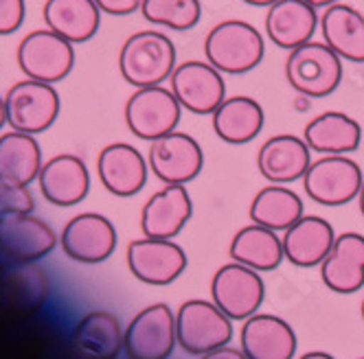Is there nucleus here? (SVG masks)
Segmentation results:
<instances>
[{
	"instance_id": "obj_25",
	"label": "nucleus",
	"mask_w": 364,
	"mask_h": 359,
	"mask_svg": "<svg viewBox=\"0 0 364 359\" xmlns=\"http://www.w3.org/2000/svg\"><path fill=\"white\" fill-rule=\"evenodd\" d=\"M323 42L333 53L353 64H364V16L351 5L336 3L321 13Z\"/></svg>"
},
{
	"instance_id": "obj_14",
	"label": "nucleus",
	"mask_w": 364,
	"mask_h": 359,
	"mask_svg": "<svg viewBox=\"0 0 364 359\" xmlns=\"http://www.w3.org/2000/svg\"><path fill=\"white\" fill-rule=\"evenodd\" d=\"M62 248L73 261L95 265L112 256L117 248V230L108 217L82 213L64 226Z\"/></svg>"
},
{
	"instance_id": "obj_31",
	"label": "nucleus",
	"mask_w": 364,
	"mask_h": 359,
	"mask_svg": "<svg viewBox=\"0 0 364 359\" xmlns=\"http://www.w3.org/2000/svg\"><path fill=\"white\" fill-rule=\"evenodd\" d=\"M42 151L33 134L9 132L0 136V177L29 187L42 169Z\"/></svg>"
},
{
	"instance_id": "obj_26",
	"label": "nucleus",
	"mask_w": 364,
	"mask_h": 359,
	"mask_svg": "<svg viewBox=\"0 0 364 359\" xmlns=\"http://www.w3.org/2000/svg\"><path fill=\"white\" fill-rule=\"evenodd\" d=\"M303 138L311 151L321 156H331V153H353L360 149L362 143V125L345 114V112H323L311 118L305 130Z\"/></svg>"
},
{
	"instance_id": "obj_42",
	"label": "nucleus",
	"mask_w": 364,
	"mask_h": 359,
	"mask_svg": "<svg viewBox=\"0 0 364 359\" xmlns=\"http://www.w3.org/2000/svg\"><path fill=\"white\" fill-rule=\"evenodd\" d=\"M362 320H364V300H362Z\"/></svg>"
},
{
	"instance_id": "obj_12",
	"label": "nucleus",
	"mask_w": 364,
	"mask_h": 359,
	"mask_svg": "<svg viewBox=\"0 0 364 359\" xmlns=\"http://www.w3.org/2000/svg\"><path fill=\"white\" fill-rule=\"evenodd\" d=\"M176 344V318L163 302L143 309L125 331V353L129 359H167Z\"/></svg>"
},
{
	"instance_id": "obj_20",
	"label": "nucleus",
	"mask_w": 364,
	"mask_h": 359,
	"mask_svg": "<svg viewBox=\"0 0 364 359\" xmlns=\"http://www.w3.org/2000/svg\"><path fill=\"white\" fill-rule=\"evenodd\" d=\"M318 27L321 16L305 0H277L266 13V35L274 46L285 50L309 42Z\"/></svg>"
},
{
	"instance_id": "obj_30",
	"label": "nucleus",
	"mask_w": 364,
	"mask_h": 359,
	"mask_svg": "<svg viewBox=\"0 0 364 359\" xmlns=\"http://www.w3.org/2000/svg\"><path fill=\"white\" fill-rule=\"evenodd\" d=\"M248 215L252 223L279 233V230H288L292 223H296L305 215V206L303 199L288 189V184H268L252 197Z\"/></svg>"
},
{
	"instance_id": "obj_16",
	"label": "nucleus",
	"mask_w": 364,
	"mask_h": 359,
	"mask_svg": "<svg viewBox=\"0 0 364 359\" xmlns=\"http://www.w3.org/2000/svg\"><path fill=\"white\" fill-rule=\"evenodd\" d=\"M193 215V201L182 184H165L156 191L141 211V230L151 239H173Z\"/></svg>"
},
{
	"instance_id": "obj_8",
	"label": "nucleus",
	"mask_w": 364,
	"mask_h": 359,
	"mask_svg": "<svg viewBox=\"0 0 364 359\" xmlns=\"http://www.w3.org/2000/svg\"><path fill=\"white\" fill-rule=\"evenodd\" d=\"M222 74L224 72L209 62L189 60L173 68L169 88L182 110L198 116L213 114L226 99V82Z\"/></svg>"
},
{
	"instance_id": "obj_1",
	"label": "nucleus",
	"mask_w": 364,
	"mask_h": 359,
	"mask_svg": "<svg viewBox=\"0 0 364 359\" xmlns=\"http://www.w3.org/2000/svg\"><path fill=\"white\" fill-rule=\"evenodd\" d=\"M266 55L264 35L246 20H222L204 38V57L224 74H246Z\"/></svg>"
},
{
	"instance_id": "obj_36",
	"label": "nucleus",
	"mask_w": 364,
	"mask_h": 359,
	"mask_svg": "<svg viewBox=\"0 0 364 359\" xmlns=\"http://www.w3.org/2000/svg\"><path fill=\"white\" fill-rule=\"evenodd\" d=\"M202 359H248L244 350H237V348H230V346H222V348H215L211 353L202 355Z\"/></svg>"
},
{
	"instance_id": "obj_2",
	"label": "nucleus",
	"mask_w": 364,
	"mask_h": 359,
	"mask_svg": "<svg viewBox=\"0 0 364 359\" xmlns=\"http://www.w3.org/2000/svg\"><path fill=\"white\" fill-rule=\"evenodd\" d=\"M176 68V46L161 31L129 35L119 53V72L132 88L163 86Z\"/></svg>"
},
{
	"instance_id": "obj_9",
	"label": "nucleus",
	"mask_w": 364,
	"mask_h": 359,
	"mask_svg": "<svg viewBox=\"0 0 364 359\" xmlns=\"http://www.w3.org/2000/svg\"><path fill=\"white\" fill-rule=\"evenodd\" d=\"M20 70L36 82L58 84L66 79L75 64L73 44L50 29H40L24 38L18 46Z\"/></svg>"
},
{
	"instance_id": "obj_19",
	"label": "nucleus",
	"mask_w": 364,
	"mask_h": 359,
	"mask_svg": "<svg viewBox=\"0 0 364 359\" xmlns=\"http://www.w3.org/2000/svg\"><path fill=\"white\" fill-rule=\"evenodd\" d=\"M58 237L46 221L33 215L0 219V252L18 263H31L55 248Z\"/></svg>"
},
{
	"instance_id": "obj_22",
	"label": "nucleus",
	"mask_w": 364,
	"mask_h": 359,
	"mask_svg": "<svg viewBox=\"0 0 364 359\" xmlns=\"http://www.w3.org/2000/svg\"><path fill=\"white\" fill-rule=\"evenodd\" d=\"M323 283L336 294H355L364 287V237L345 233L336 237L331 252L321 263Z\"/></svg>"
},
{
	"instance_id": "obj_23",
	"label": "nucleus",
	"mask_w": 364,
	"mask_h": 359,
	"mask_svg": "<svg viewBox=\"0 0 364 359\" xmlns=\"http://www.w3.org/2000/svg\"><path fill=\"white\" fill-rule=\"evenodd\" d=\"M242 350L248 359H292L296 353V336L285 320L255 314L242 328Z\"/></svg>"
},
{
	"instance_id": "obj_10",
	"label": "nucleus",
	"mask_w": 364,
	"mask_h": 359,
	"mask_svg": "<svg viewBox=\"0 0 364 359\" xmlns=\"http://www.w3.org/2000/svg\"><path fill=\"white\" fill-rule=\"evenodd\" d=\"M147 165L163 184L187 187L202 173L204 151L193 136L173 130L149 143Z\"/></svg>"
},
{
	"instance_id": "obj_6",
	"label": "nucleus",
	"mask_w": 364,
	"mask_h": 359,
	"mask_svg": "<svg viewBox=\"0 0 364 359\" xmlns=\"http://www.w3.org/2000/svg\"><path fill=\"white\" fill-rule=\"evenodd\" d=\"M176 336L189 355H206L230 342L232 324L215 302L187 300L176 316Z\"/></svg>"
},
{
	"instance_id": "obj_35",
	"label": "nucleus",
	"mask_w": 364,
	"mask_h": 359,
	"mask_svg": "<svg viewBox=\"0 0 364 359\" xmlns=\"http://www.w3.org/2000/svg\"><path fill=\"white\" fill-rule=\"evenodd\" d=\"M97 7L103 13H110V16H129L134 13L136 9H141L143 0H95Z\"/></svg>"
},
{
	"instance_id": "obj_34",
	"label": "nucleus",
	"mask_w": 364,
	"mask_h": 359,
	"mask_svg": "<svg viewBox=\"0 0 364 359\" xmlns=\"http://www.w3.org/2000/svg\"><path fill=\"white\" fill-rule=\"evenodd\" d=\"M24 0H0V35L16 33L24 22Z\"/></svg>"
},
{
	"instance_id": "obj_18",
	"label": "nucleus",
	"mask_w": 364,
	"mask_h": 359,
	"mask_svg": "<svg viewBox=\"0 0 364 359\" xmlns=\"http://www.w3.org/2000/svg\"><path fill=\"white\" fill-rule=\"evenodd\" d=\"M38 184L46 201L68 209L86 199L90 189L88 167L73 153H60L42 165Z\"/></svg>"
},
{
	"instance_id": "obj_15",
	"label": "nucleus",
	"mask_w": 364,
	"mask_h": 359,
	"mask_svg": "<svg viewBox=\"0 0 364 359\" xmlns=\"http://www.w3.org/2000/svg\"><path fill=\"white\" fill-rule=\"evenodd\" d=\"M97 173L108 193L117 197H132L147 184L149 165L136 147L127 143H110L99 151Z\"/></svg>"
},
{
	"instance_id": "obj_37",
	"label": "nucleus",
	"mask_w": 364,
	"mask_h": 359,
	"mask_svg": "<svg viewBox=\"0 0 364 359\" xmlns=\"http://www.w3.org/2000/svg\"><path fill=\"white\" fill-rule=\"evenodd\" d=\"M305 3H309L311 7H316V9H327L336 3H341V0H305Z\"/></svg>"
},
{
	"instance_id": "obj_39",
	"label": "nucleus",
	"mask_w": 364,
	"mask_h": 359,
	"mask_svg": "<svg viewBox=\"0 0 364 359\" xmlns=\"http://www.w3.org/2000/svg\"><path fill=\"white\" fill-rule=\"evenodd\" d=\"M301 359H333V357H331V355H327V353L316 350V353H307V355H303Z\"/></svg>"
},
{
	"instance_id": "obj_41",
	"label": "nucleus",
	"mask_w": 364,
	"mask_h": 359,
	"mask_svg": "<svg viewBox=\"0 0 364 359\" xmlns=\"http://www.w3.org/2000/svg\"><path fill=\"white\" fill-rule=\"evenodd\" d=\"M358 204H360V213H362V217H364V182H362V189H360V193H358Z\"/></svg>"
},
{
	"instance_id": "obj_7",
	"label": "nucleus",
	"mask_w": 364,
	"mask_h": 359,
	"mask_svg": "<svg viewBox=\"0 0 364 359\" xmlns=\"http://www.w3.org/2000/svg\"><path fill=\"white\" fill-rule=\"evenodd\" d=\"M5 112L11 130L24 134L46 132L60 114V94L53 84L24 79L14 84L5 94Z\"/></svg>"
},
{
	"instance_id": "obj_29",
	"label": "nucleus",
	"mask_w": 364,
	"mask_h": 359,
	"mask_svg": "<svg viewBox=\"0 0 364 359\" xmlns=\"http://www.w3.org/2000/svg\"><path fill=\"white\" fill-rule=\"evenodd\" d=\"M73 344L82 359H114L125 346V333L112 314L92 311L77 324Z\"/></svg>"
},
{
	"instance_id": "obj_40",
	"label": "nucleus",
	"mask_w": 364,
	"mask_h": 359,
	"mask_svg": "<svg viewBox=\"0 0 364 359\" xmlns=\"http://www.w3.org/2000/svg\"><path fill=\"white\" fill-rule=\"evenodd\" d=\"M7 123V112H5V99H0V127Z\"/></svg>"
},
{
	"instance_id": "obj_5",
	"label": "nucleus",
	"mask_w": 364,
	"mask_h": 359,
	"mask_svg": "<svg viewBox=\"0 0 364 359\" xmlns=\"http://www.w3.org/2000/svg\"><path fill=\"white\" fill-rule=\"evenodd\" d=\"M180 116L182 106L171 88L165 86L136 88L125 104L127 130L147 143L171 134L180 123Z\"/></svg>"
},
{
	"instance_id": "obj_27",
	"label": "nucleus",
	"mask_w": 364,
	"mask_h": 359,
	"mask_svg": "<svg viewBox=\"0 0 364 359\" xmlns=\"http://www.w3.org/2000/svg\"><path fill=\"white\" fill-rule=\"evenodd\" d=\"M46 29L66 38L70 44L92 40L101 27V9L95 0H46Z\"/></svg>"
},
{
	"instance_id": "obj_24",
	"label": "nucleus",
	"mask_w": 364,
	"mask_h": 359,
	"mask_svg": "<svg viewBox=\"0 0 364 359\" xmlns=\"http://www.w3.org/2000/svg\"><path fill=\"white\" fill-rule=\"evenodd\" d=\"M266 114L257 99L237 94L226 96L220 108L211 114L213 132L222 143L246 145L255 140L264 130Z\"/></svg>"
},
{
	"instance_id": "obj_28",
	"label": "nucleus",
	"mask_w": 364,
	"mask_h": 359,
	"mask_svg": "<svg viewBox=\"0 0 364 359\" xmlns=\"http://www.w3.org/2000/svg\"><path fill=\"white\" fill-rule=\"evenodd\" d=\"M230 259L257 272H272L285 259L283 239L277 237L274 230L250 223L237 230L230 241Z\"/></svg>"
},
{
	"instance_id": "obj_38",
	"label": "nucleus",
	"mask_w": 364,
	"mask_h": 359,
	"mask_svg": "<svg viewBox=\"0 0 364 359\" xmlns=\"http://www.w3.org/2000/svg\"><path fill=\"white\" fill-rule=\"evenodd\" d=\"M242 3H246V5H250V7H270V5H274L277 0H242Z\"/></svg>"
},
{
	"instance_id": "obj_13",
	"label": "nucleus",
	"mask_w": 364,
	"mask_h": 359,
	"mask_svg": "<svg viewBox=\"0 0 364 359\" xmlns=\"http://www.w3.org/2000/svg\"><path fill=\"white\" fill-rule=\"evenodd\" d=\"M187 254L171 239H136L127 245V265L141 283L163 287L187 270Z\"/></svg>"
},
{
	"instance_id": "obj_4",
	"label": "nucleus",
	"mask_w": 364,
	"mask_h": 359,
	"mask_svg": "<svg viewBox=\"0 0 364 359\" xmlns=\"http://www.w3.org/2000/svg\"><path fill=\"white\" fill-rule=\"evenodd\" d=\"M364 182V173L347 153H331L311 160L303 175V189L311 201L321 206H345L358 193Z\"/></svg>"
},
{
	"instance_id": "obj_3",
	"label": "nucleus",
	"mask_w": 364,
	"mask_h": 359,
	"mask_svg": "<svg viewBox=\"0 0 364 359\" xmlns=\"http://www.w3.org/2000/svg\"><path fill=\"white\" fill-rule=\"evenodd\" d=\"M285 79L299 96L323 99L338 90L343 82V60L325 42L309 40L285 57Z\"/></svg>"
},
{
	"instance_id": "obj_21",
	"label": "nucleus",
	"mask_w": 364,
	"mask_h": 359,
	"mask_svg": "<svg viewBox=\"0 0 364 359\" xmlns=\"http://www.w3.org/2000/svg\"><path fill=\"white\" fill-rule=\"evenodd\" d=\"M336 233L327 219L318 215H303L283 235L285 259L296 267H316L331 252Z\"/></svg>"
},
{
	"instance_id": "obj_33",
	"label": "nucleus",
	"mask_w": 364,
	"mask_h": 359,
	"mask_svg": "<svg viewBox=\"0 0 364 359\" xmlns=\"http://www.w3.org/2000/svg\"><path fill=\"white\" fill-rule=\"evenodd\" d=\"M36 209L33 195L24 184L0 177V219L16 215H31Z\"/></svg>"
},
{
	"instance_id": "obj_32",
	"label": "nucleus",
	"mask_w": 364,
	"mask_h": 359,
	"mask_svg": "<svg viewBox=\"0 0 364 359\" xmlns=\"http://www.w3.org/2000/svg\"><path fill=\"white\" fill-rule=\"evenodd\" d=\"M141 13L147 22L171 31H189L202 20L200 0H143Z\"/></svg>"
},
{
	"instance_id": "obj_11",
	"label": "nucleus",
	"mask_w": 364,
	"mask_h": 359,
	"mask_svg": "<svg viewBox=\"0 0 364 359\" xmlns=\"http://www.w3.org/2000/svg\"><path fill=\"white\" fill-rule=\"evenodd\" d=\"M211 296L230 320H248L262 306L266 287L257 270L232 261L215 272L211 280Z\"/></svg>"
},
{
	"instance_id": "obj_17",
	"label": "nucleus",
	"mask_w": 364,
	"mask_h": 359,
	"mask_svg": "<svg viewBox=\"0 0 364 359\" xmlns=\"http://www.w3.org/2000/svg\"><path fill=\"white\" fill-rule=\"evenodd\" d=\"M311 165V149L303 136L277 134L257 151V169L270 184H292L303 180Z\"/></svg>"
}]
</instances>
